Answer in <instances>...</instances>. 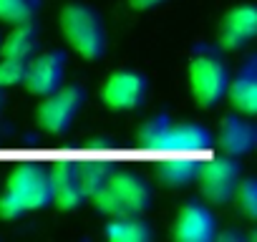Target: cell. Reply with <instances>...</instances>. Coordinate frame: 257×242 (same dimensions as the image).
Listing matches in <instances>:
<instances>
[{
  "label": "cell",
  "instance_id": "obj_1",
  "mask_svg": "<svg viewBox=\"0 0 257 242\" xmlns=\"http://www.w3.org/2000/svg\"><path fill=\"white\" fill-rule=\"evenodd\" d=\"M51 204L48 167L38 162H21L6 177L0 189V219H21Z\"/></svg>",
  "mask_w": 257,
  "mask_h": 242
},
{
  "label": "cell",
  "instance_id": "obj_18",
  "mask_svg": "<svg viewBox=\"0 0 257 242\" xmlns=\"http://www.w3.org/2000/svg\"><path fill=\"white\" fill-rule=\"evenodd\" d=\"M76 172H78V184L83 197L91 199L113 172V164L101 157H86V159H76Z\"/></svg>",
  "mask_w": 257,
  "mask_h": 242
},
{
  "label": "cell",
  "instance_id": "obj_7",
  "mask_svg": "<svg viewBox=\"0 0 257 242\" xmlns=\"http://www.w3.org/2000/svg\"><path fill=\"white\" fill-rule=\"evenodd\" d=\"M147 76L132 68H121L106 76V81L101 83V101L106 108L111 111H134L144 103L147 98Z\"/></svg>",
  "mask_w": 257,
  "mask_h": 242
},
{
  "label": "cell",
  "instance_id": "obj_16",
  "mask_svg": "<svg viewBox=\"0 0 257 242\" xmlns=\"http://www.w3.org/2000/svg\"><path fill=\"white\" fill-rule=\"evenodd\" d=\"M212 137L202 124L194 121H172L162 149H182V152H204V147H209Z\"/></svg>",
  "mask_w": 257,
  "mask_h": 242
},
{
  "label": "cell",
  "instance_id": "obj_5",
  "mask_svg": "<svg viewBox=\"0 0 257 242\" xmlns=\"http://www.w3.org/2000/svg\"><path fill=\"white\" fill-rule=\"evenodd\" d=\"M242 179V167L234 157L229 154H212L207 152L204 159L199 162V172H197V187L202 199L209 207H222L232 199L237 182Z\"/></svg>",
  "mask_w": 257,
  "mask_h": 242
},
{
  "label": "cell",
  "instance_id": "obj_20",
  "mask_svg": "<svg viewBox=\"0 0 257 242\" xmlns=\"http://www.w3.org/2000/svg\"><path fill=\"white\" fill-rule=\"evenodd\" d=\"M169 124H172V118H169V116H164V113H159V116H152V118L142 121V127H139V132H137V137H139V144L162 149Z\"/></svg>",
  "mask_w": 257,
  "mask_h": 242
},
{
  "label": "cell",
  "instance_id": "obj_17",
  "mask_svg": "<svg viewBox=\"0 0 257 242\" xmlns=\"http://www.w3.org/2000/svg\"><path fill=\"white\" fill-rule=\"evenodd\" d=\"M103 237L108 242H149L152 239V227L144 219V214L106 217Z\"/></svg>",
  "mask_w": 257,
  "mask_h": 242
},
{
  "label": "cell",
  "instance_id": "obj_23",
  "mask_svg": "<svg viewBox=\"0 0 257 242\" xmlns=\"http://www.w3.org/2000/svg\"><path fill=\"white\" fill-rule=\"evenodd\" d=\"M162 3H167V0H128V6H132L134 11H152Z\"/></svg>",
  "mask_w": 257,
  "mask_h": 242
},
{
  "label": "cell",
  "instance_id": "obj_11",
  "mask_svg": "<svg viewBox=\"0 0 257 242\" xmlns=\"http://www.w3.org/2000/svg\"><path fill=\"white\" fill-rule=\"evenodd\" d=\"M257 33V11L249 3L229 8L219 21L217 43L222 51H239L244 48Z\"/></svg>",
  "mask_w": 257,
  "mask_h": 242
},
{
  "label": "cell",
  "instance_id": "obj_21",
  "mask_svg": "<svg viewBox=\"0 0 257 242\" xmlns=\"http://www.w3.org/2000/svg\"><path fill=\"white\" fill-rule=\"evenodd\" d=\"M38 3L36 0H0V23H23V21H33Z\"/></svg>",
  "mask_w": 257,
  "mask_h": 242
},
{
  "label": "cell",
  "instance_id": "obj_3",
  "mask_svg": "<svg viewBox=\"0 0 257 242\" xmlns=\"http://www.w3.org/2000/svg\"><path fill=\"white\" fill-rule=\"evenodd\" d=\"M61 33L68 48L83 61H96L106 51V31L98 11L86 3H66L58 13Z\"/></svg>",
  "mask_w": 257,
  "mask_h": 242
},
{
  "label": "cell",
  "instance_id": "obj_12",
  "mask_svg": "<svg viewBox=\"0 0 257 242\" xmlns=\"http://www.w3.org/2000/svg\"><path fill=\"white\" fill-rule=\"evenodd\" d=\"M207 152H182V149H167L162 162L157 164V179L167 189H184L194 184L199 162Z\"/></svg>",
  "mask_w": 257,
  "mask_h": 242
},
{
  "label": "cell",
  "instance_id": "obj_19",
  "mask_svg": "<svg viewBox=\"0 0 257 242\" xmlns=\"http://www.w3.org/2000/svg\"><path fill=\"white\" fill-rule=\"evenodd\" d=\"M229 202L237 207V212H239L244 219L252 222V219L257 217V182H254L252 177H242V179L237 182L234 194H232Z\"/></svg>",
  "mask_w": 257,
  "mask_h": 242
},
{
  "label": "cell",
  "instance_id": "obj_22",
  "mask_svg": "<svg viewBox=\"0 0 257 242\" xmlns=\"http://www.w3.org/2000/svg\"><path fill=\"white\" fill-rule=\"evenodd\" d=\"M23 73H26V63L23 61L0 58V91L21 86L23 83Z\"/></svg>",
  "mask_w": 257,
  "mask_h": 242
},
{
  "label": "cell",
  "instance_id": "obj_2",
  "mask_svg": "<svg viewBox=\"0 0 257 242\" xmlns=\"http://www.w3.org/2000/svg\"><path fill=\"white\" fill-rule=\"evenodd\" d=\"M91 202L103 217L144 214L152 207V184L139 172L113 169L103 187L91 197Z\"/></svg>",
  "mask_w": 257,
  "mask_h": 242
},
{
  "label": "cell",
  "instance_id": "obj_13",
  "mask_svg": "<svg viewBox=\"0 0 257 242\" xmlns=\"http://www.w3.org/2000/svg\"><path fill=\"white\" fill-rule=\"evenodd\" d=\"M257 132L252 127L249 116L242 113H229L219 121V132H217V147L222 154H229L234 159L249 154L254 149Z\"/></svg>",
  "mask_w": 257,
  "mask_h": 242
},
{
  "label": "cell",
  "instance_id": "obj_9",
  "mask_svg": "<svg viewBox=\"0 0 257 242\" xmlns=\"http://www.w3.org/2000/svg\"><path fill=\"white\" fill-rule=\"evenodd\" d=\"M217 217L207 202L189 199L174 217L172 234L177 242H212L217 237Z\"/></svg>",
  "mask_w": 257,
  "mask_h": 242
},
{
  "label": "cell",
  "instance_id": "obj_24",
  "mask_svg": "<svg viewBox=\"0 0 257 242\" xmlns=\"http://www.w3.org/2000/svg\"><path fill=\"white\" fill-rule=\"evenodd\" d=\"M0 103H3V96H0Z\"/></svg>",
  "mask_w": 257,
  "mask_h": 242
},
{
  "label": "cell",
  "instance_id": "obj_15",
  "mask_svg": "<svg viewBox=\"0 0 257 242\" xmlns=\"http://www.w3.org/2000/svg\"><path fill=\"white\" fill-rule=\"evenodd\" d=\"M38 48V28L33 21H23L11 26L8 36L0 38V58H13V61H28Z\"/></svg>",
  "mask_w": 257,
  "mask_h": 242
},
{
  "label": "cell",
  "instance_id": "obj_14",
  "mask_svg": "<svg viewBox=\"0 0 257 242\" xmlns=\"http://www.w3.org/2000/svg\"><path fill=\"white\" fill-rule=\"evenodd\" d=\"M224 98L229 101L234 113H242L249 118L257 113V73L252 66L242 68L237 76H229Z\"/></svg>",
  "mask_w": 257,
  "mask_h": 242
},
{
  "label": "cell",
  "instance_id": "obj_4",
  "mask_svg": "<svg viewBox=\"0 0 257 242\" xmlns=\"http://www.w3.org/2000/svg\"><path fill=\"white\" fill-rule=\"evenodd\" d=\"M187 81H189V93L197 101V106L214 108L224 98L229 71H227V63L214 51H199L192 56L187 66Z\"/></svg>",
  "mask_w": 257,
  "mask_h": 242
},
{
  "label": "cell",
  "instance_id": "obj_10",
  "mask_svg": "<svg viewBox=\"0 0 257 242\" xmlns=\"http://www.w3.org/2000/svg\"><path fill=\"white\" fill-rule=\"evenodd\" d=\"M48 187H51V204L61 212H73L86 202L78 184L76 159H58L53 167H48Z\"/></svg>",
  "mask_w": 257,
  "mask_h": 242
},
{
  "label": "cell",
  "instance_id": "obj_8",
  "mask_svg": "<svg viewBox=\"0 0 257 242\" xmlns=\"http://www.w3.org/2000/svg\"><path fill=\"white\" fill-rule=\"evenodd\" d=\"M63 78H66V56L61 51H43L33 53L26 61V73L21 86H26L28 93L41 98L63 86Z\"/></svg>",
  "mask_w": 257,
  "mask_h": 242
},
{
  "label": "cell",
  "instance_id": "obj_6",
  "mask_svg": "<svg viewBox=\"0 0 257 242\" xmlns=\"http://www.w3.org/2000/svg\"><path fill=\"white\" fill-rule=\"evenodd\" d=\"M86 101V93L81 86H58L53 93L41 96L38 106H36V124L41 132L58 137L66 134L73 124V118L78 116L81 106Z\"/></svg>",
  "mask_w": 257,
  "mask_h": 242
}]
</instances>
